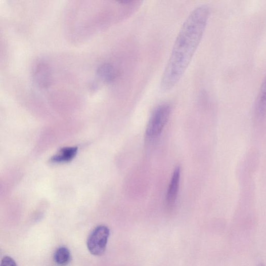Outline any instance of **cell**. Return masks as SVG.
<instances>
[{
	"instance_id": "obj_3",
	"label": "cell",
	"mask_w": 266,
	"mask_h": 266,
	"mask_svg": "<svg viewBox=\"0 0 266 266\" xmlns=\"http://www.w3.org/2000/svg\"><path fill=\"white\" fill-rule=\"evenodd\" d=\"M110 235L107 226H99L89 235L87 247L90 252L95 256H101L105 253Z\"/></svg>"
},
{
	"instance_id": "obj_4",
	"label": "cell",
	"mask_w": 266,
	"mask_h": 266,
	"mask_svg": "<svg viewBox=\"0 0 266 266\" xmlns=\"http://www.w3.org/2000/svg\"><path fill=\"white\" fill-rule=\"evenodd\" d=\"M33 78L35 84L39 88H46L51 82V73L49 66L45 62L35 65L33 71Z\"/></svg>"
},
{
	"instance_id": "obj_10",
	"label": "cell",
	"mask_w": 266,
	"mask_h": 266,
	"mask_svg": "<svg viewBox=\"0 0 266 266\" xmlns=\"http://www.w3.org/2000/svg\"><path fill=\"white\" fill-rule=\"evenodd\" d=\"M1 266H17V264L13 258L6 256L2 261Z\"/></svg>"
},
{
	"instance_id": "obj_5",
	"label": "cell",
	"mask_w": 266,
	"mask_h": 266,
	"mask_svg": "<svg viewBox=\"0 0 266 266\" xmlns=\"http://www.w3.org/2000/svg\"><path fill=\"white\" fill-rule=\"evenodd\" d=\"M181 174V167L177 166L174 170L172 178H171L166 194V202L169 206H173L175 203L178 198Z\"/></svg>"
},
{
	"instance_id": "obj_1",
	"label": "cell",
	"mask_w": 266,
	"mask_h": 266,
	"mask_svg": "<svg viewBox=\"0 0 266 266\" xmlns=\"http://www.w3.org/2000/svg\"><path fill=\"white\" fill-rule=\"evenodd\" d=\"M210 14V8L201 5L186 19L162 75L160 88L162 92L172 90L183 77L202 39Z\"/></svg>"
},
{
	"instance_id": "obj_6",
	"label": "cell",
	"mask_w": 266,
	"mask_h": 266,
	"mask_svg": "<svg viewBox=\"0 0 266 266\" xmlns=\"http://www.w3.org/2000/svg\"><path fill=\"white\" fill-rule=\"evenodd\" d=\"M97 74L100 79L104 82L111 83L116 79L118 70L112 64L105 63L99 67Z\"/></svg>"
},
{
	"instance_id": "obj_2",
	"label": "cell",
	"mask_w": 266,
	"mask_h": 266,
	"mask_svg": "<svg viewBox=\"0 0 266 266\" xmlns=\"http://www.w3.org/2000/svg\"><path fill=\"white\" fill-rule=\"evenodd\" d=\"M171 112V107L167 104H162L154 111L149 120L146 131L149 140L157 139L165 127Z\"/></svg>"
},
{
	"instance_id": "obj_8",
	"label": "cell",
	"mask_w": 266,
	"mask_h": 266,
	"mask_svg": "<svg viewBox=\"0 0 266 266\" xmlns=\"http://www.w3.org/2000/svg\"><path fill=\"white\" fill-rule=\"evenodd\" d=\"M256 113L259 117L266 113V74L260 86L256 102Z\"/></svg>"
},
{
	"instance_id": "obj_9",
	"label": "cell",
	"mask_w": 266,
	"mask_h": 266,
	"mask_svg": "<svg viewBox=\"0 0 266 266\" xmlns=\"http://www.w3.org/2000/svg\"><path fill=\"white\" fill-rule=\"evenodd\" d=\"M71 258L69 250L66 247H61L57 249L54 255V259L56 263L63 265L67 264Z\"/></svg>"
},
{
	"instance_id": "obj_7",
	"label": "cell",
	"mask_w": 266,
	"mask_h": 266,
	"mask_svg": "<svg viewBox=\"0 0 266 266\" xmlns=\"http://www.w3.org/2000/svg\"><path fill=\"white\" fill-rule=\"evenodd\" d=\"M78 148L77 147L62 148L59 153L53 156L51 161L53 163H65L72 160L77 155Z\"/></svg>"
}]
</instances>
